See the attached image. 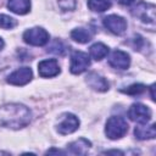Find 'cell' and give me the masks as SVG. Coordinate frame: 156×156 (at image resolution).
Masks as SVG:
<instances>
[{
    "label": "cell",
    "instance_id": "6da1fadb",
    "mask_svg": "<svg viewBox=\"0 0 156 156\" xmlns=\"http://www.w3.org/2000/svg\"><path fill=\"white\" fill-rule=\"evenodd\" d=\"M30 110L22 104H6L0 107V127L20 129L29 124Z\"/></svg>",
    "mask_w": 156,
    "mask_h": 156
},
{
    "label": "cell",
    "instance_id": "7a4b0ae2",
    "mask_svg": "<svg viewBox=\"0 0 156 156\" xmlns=\"http://www.w3.org/2000/svg\"><path fill=\"white\" fill-rule=\"evenodd\" d=\"M127 130H128V123L121 116H112L106 122L105 133H106V136L111 140H116L124 136Z\"/></svg>",
    "mask_w": 156,
    "mask_h": 156
},
{
    "label": "cell",
    "instance_id": "3957f363",
    "mask_svg": "<svg viewBox=\"0 0 156 156\" xmlns=\"http://www.w3.org/2000/svg\"><path fill=\"white\" fill-rule=\"evenodd\" d=\"M49 33L41 27H33L23 33L24 43L33 46H43L49 43Z\"/></svg>",
    "mask_w": 156,
    "mask_h": 156
},
{
    "label": "cell",
    "instance_id": "277c9868",
    "mask_svg": "<svg viewBox=\"0 0 156 156\" xmlns=\"http://www.w3.org/2000/svg\"><path fill=\"white\" fill-rule=\"evenodd\" d=\"M90 66V57L88 54L82 51H74L71 56L69 71L73 74H80Z\"/></svg>",
    "mask_w": 156,
    "mask_h": 156
},
{
    "label": "cell",
    "instance_id": "5b68a950",
    "mask_svg": "<svg viewBox=\"0 0 156 156\" xmlns=\"http://www.w3.org/2000/svg\"><path fill=\"white\" fill-rule=\"evenodd\" d=\"M132 13L134 17H138L144 23H155V5L146 4V2H139L133 10Z\"/></svg>",
    "mask_w": 156,
    "mask_h": 156
},
{
    "label": "cell",
    "instance_id": "8992f818",
    "mask_svg": "<svg viewBox=\"0 0 156 156\" xmlns=\"http://www.w3.org/2000/svg\"><path fill=\"white\" fill-rule=\"evenodd\" d=\"M128 116L132 121L139 123V124H143V123H147L150 119H151V110L143 105V104H133L129 110H128Z\"/></svg>",
    "mask_w": 156,
    "mask_h": 156
},
{
    "label": "cell",
    "instance_id": "52a82bcc",
    "mask_svg": "<svg viewBox=\"0 0 156 156\" xmlns=\"http://www.w3.org/2000/svg\"><path fill=\"white\" fill-rule=\"evenodd\" d=\"M104 26L113 34L121 35L127 29V21L118 15H108L104 18Z\"/></svg>",
    "mask_w": 156,
    "mask_h": 156
},
{
    "label": "cell",
    "instance_id": "ba28073f",
    "mask_svg": "<svg viewBox=\"0 0 156 156\" xmlns=\"http://www.w3.org/2000/svg\"><path fill=\"white\" fill-rule=\"evenodd\" d=\"M79 128V119L73 113H65L57 124V132L62 135L71 134Z\"/></svg>",
    "mask_w": 156,
    "mask_h": 156
},
{
    "label": "cell",
    "instance_id": "9c48e42d",
    "mask_svg": "<svg viewBox=\"0 0 156 156\" xmlns=\"http://www.w3.org/2000/svg\"><path fill=\"white\" fill-rule=\"evenodd\" d=\"M32 77L33 73L29 67H21L7 77V82L12 85H26L32 80Z\"/></svg>",
    "mask_w": 156,
    "mask_h": 156
},
{
    "label": "cell",
    "instance_id": "30bf717a",
    "mask_svg": "<svg viewBox=\"0 0 156 156\" xmlns=\"http://www.w3.org/2000/svg\"><path fill=\"white\" fill-rule=\"evenodd\" d=\"M38 72L39 76L43 78H50L55 77L60 73V66L55 58H49L39 62L38 65Z\"/></svg>",
    "mask_w": 156,
    "mask_h": 156
},
{
    "label": "cell",
    "instance_id": "8fae6325",
    "mask_svg": "<svg viewBox=\"0 0 156 156\" xmlns=\"http://www.w3.org/2000/svg\"><path fill=\"white\" fill-rule=\"evenodd\" d=\"M108 63L113 68L127 69L130 65V57L127 52H124L122 50H115L111 54V56L108 57Z\"/></svg>",
    "mask_w": 156,
    "mask_h": 156
},
{
    "label": "cell",
    "instance_id": "7c38bea8",
    "mask_svg": "<svg viewBox=\"0 0 156 156\" xmlns=\"http://www.w3.org/2000/svg\"><path fill=\"white\" fill-rule=\"evenodd\" d=\"M85 82H87V84L91 89H94L96 91H101L102 93V91H107L108 90V83H107V80L102 76H100V74H98L95 72L89 73L87 76Z\"/></svg>",
    "mask_w": 156,
    "mask_h": 156
},
{
    "label": "cell",
    "instance_id": "4fadbf2b",
    "mask_svg": "<svg viewBox=\"0 0 156 156\" xmlns=\"http://www.w3.org/2000/svg\"><path fill=\"white\" fill-rule=\"evenodd\" d=\"M134 134L135 138L139 140H146V139H154L156 135V126L152 124H146L143 123L138 127H135L134 129Z\"/></svg>",
    "mask_w": 156,
    "mask_h": 156
},
{
    "label": "cell",
    "instance_id": "5bb4252c",
    "mask_svg": "<svg viewBox=\"0 0 156 156\" xmlns=\"http://www.w3.org/2000/svg\"><path fill=\"white\" fill-rule=\"evenodd\" d=\"M91 146V143L84 138H80V139H77L72 143H69L67 145V149L71 154H74V155H85L87 151L89 150V147Z\"/></svg>",
    "mask_w": 156,
    "mask_h": 156
},
{
    "label": "cell",
    "instance_id": "9a60e30c",
    "mask_svg": "<svg viewBox=\"0 0 156 156\" xmlns=\"http://www.w3.org/2000/svg\"><path fill=\"white\" fill-rule=\"evenodd\" d=\"M7 7L17 15H26L30 10V0H9Z\"/></svg>",
    "mask_w": 156,
    "mask_h": 156
},
{
    "label": "cell",
    "instance_id": "2e32d148",
    "mask_svg": "<svg viewBox=\"0 0 156 156\" xmlns=\"http://www.w3.org/2000/svg\"><path fill=\"white\" fill-rule=\"evenodd\" d=\"M89 52H90V56L94 60L100 61V60H102L104 57L107 56V54H108V46L105 45V44H102V43H95V44H93L90 46Z\"/></svg>",
    "mask_w": 156,
    "mask_h": 156
},
{
    "label": "cell",
    "instance_id": "e0dca14e",
    "mask_svg": "<svg viewBox=\"0 0 156 156\" xmlns=\"http://www.w3.org/2000/svg\"><path fill=\"white\" fill-rule=\"evenodd\" d=\"M71 38L80 44H85L91 39V34L88 29L85 28H76L71 32Z\"/></svg>",
    "mask_w": 156,
    "mask_h": 156
},
{
    "label": "cell",
    "instance_id": "ac0fdd59",
    "mask_svg": "<svg viewBox=\"0 0 156 156\" xmlns=\"http://www.w3.org/2000/svg\"><path fill=\"white\" fill-rule=\"evenodd\" d=\"M88 7L94 12H104L111 7V0H88Z\"/></svg>",
    "mask_w": 156,
    "mask_h": 156
},
{
    "label": "cell",
    "instance_id": "d6986e66",
    "mask_svg": "<svg viewBox=\"0 0 156 156\" xmlns=\"http://www.w3.org/2000/svg\"><path fill=\"white\" fill-rule=\"evenodd\" d=\"M17 21L7 15H0V28H5V29H11L13 27H16Z\"/></svg>",
    "mask_w": 156,
    "mask_h": 156
},
{
    "label": "cell",
    "instance_id": "ffe728a7",
    "mask_svg": "<svg viewBox=\"0 0 156 156\" xmlns=\"http://www.w3.org/2000/svg\"><path fill=\"white\" fill-rule=\"evenodd\" d=\"M145 90V85L143 84H132L130 87H128L127 89H123V93L130 94V95H136V94H141Z\"/></svg>",
    "mask_w": 156,
    "mask_h": 156
},
{
    "label": "cell",
    "instance_id": "44dd1931",
    "mask_svg": "<svg viewBox=\"0 0 156 156\" xmlns=\"http://www.w3.org/2000/svg\"><path fill=\"white\" fill-rule=\"evenodd\" d=\"M58 5L63 11H72L76 7L74 0H58Z\"/></svg>",
    "mask_w": 156,
    "mask_h": 156
},
{
    "label": "cell",
    "instance_id": "7402d4cb",
    "mask_svg": "<svg viewBox=\"0 0 156 156\" xmlns=\"http://www.w3.org/2000/svg\"><path fill=\"white\" fill-rule=\"evenodd\" d=\"M45 154H46V155H50V154H61V155H63V154H65V151L58 150V149H50V150H48Z\"/></svg>",
    "mask_w": 156,
    "mask_h": 156
},
{
    "label": "cell",
    "instance_id": "603a6c76",
    "mask_svg": "<svg viewBox=\"0 0 156 156\" xmlns=\"http://www.w3.org/2000/svg\"><path fill=\"white\" fill-rule=\"evenodd\" d=\"M117 1H118L121 5H126V6H127V5H130V4H133L135 0H117Z\"/></svg>",
    "mask_w": 156,
    "mask_h": 156
},
{
    "label": "cell",
    "instance_id": "cb8c5ba5",
    "mask_svg": "<svg viewBox=\"0 0 156 156\" xmlns=\"http://www.w3.org/2000/svg\"><path fill=\"white\" fill-rule=\"evenodd\" d=\"M105 154H119V155H122V152H121V151H118V150H112V151H106Z\"/></svg>",
    "mask_w": 156,
    "mask_h": 156
},
{
    "label": "cell",
    "instance_id": "d4e9b609",
    "mask_svg": "<svg viewBox=\"0 0 156 156\" xmlns=\"http://www.w3.org/2000/svg\"><path fill=\"white\" fill-rule=\"evenodd\" d=\"M154 88H155V84L151 85V99L155 100V94H154Z\"/></svg>",
    "mask_w": 156,
    "mask_h": 156
},
{
    "label": "cell",
    "instance_id": "484cf974",
    "mask_svg": "<svg viewBox=\"0 0 156 156\" xmlns=\"http://www.w3.org/2000/svg\"><path fill=\"white\" fill-rule=\"evenodd\" d=\"M2 48H4V40H2L1 38H0V50H1Z\"/></svg>",
    "mask_w": 156,
    "mask_h": 156
},
{
    "label": "cell",
    "instance_id": "4316f807",
    "mask_svg": "<svg viewBox=\"0 0 156 156\" xmlns=\"http://www.w3.org/2000/svg\"><path fill=\"white\" fill-rule=\"evenodd\" d=\"M1 154H7V152H4V151H0V155H1Z\"/></svg>",
    "mask_w": 156,
    "mask_h": 156
}]
</instances>
